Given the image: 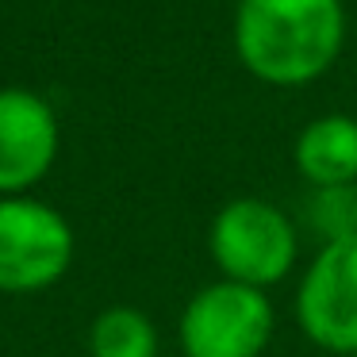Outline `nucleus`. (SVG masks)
<instances>
[{
    "label": "nucleus",
    "mask_w": 357,
    "mask_h": 357,
    "mask_svg": "<svg viewBox=\"0 0 357 357\" xmlns=\"http://www.w3.org/2000/svg\"><path fill=\"white\" fill-rule=\"evenodd\" d=\"M292 162L311 188L357 185V119L346 112L311 119L296 135Z\"/></svg>",
    "instance_id": "nucleus-7"
},
{
    "label": "nucleus",
    "mask_w": 357,
    "mask_h": 357,
    "mask_svg": "<svg viewBox=\"0 0 357 357\" xmlns=\"http://www.w3.org/2000/svg\"><path fill=\"white\" fill-rule=\"evenodd\" d=\"M296 323L326 354H357V234L319 246L296 288Z\"/></svg>",
    "instance_id": "nucleus-5"
},
{
    "label": "nucleus",
    "mask_w": 357,
    "mask_h": 357,
    "mask_svg": "<svg viewBox=\"0 0 357 357\" xmlns=\"http://www.w3.org/2000/svg\"><path fill=\"white\" fill-rule=\"evenodd\" d=\"M208 250L223 280L269 292L296 269L300 238L284 208L261 196H234L211 219Z\"/></svg>",
    "instance_id": "nucleus-2"
},
{
    "label": "nucleus",
    "mask_w": 357,
    "mask_h": 357,
    "mask_svg": "<svg viewBox=\"0 0 357 357\" xmlns=\"http://www.w3.org/2000/svg\"><path fill=\"white\" fill-rule=\"evenodd\" d=\"M77 234L39 196H0V296H35L70 273Z\"/></svg>",
    "instance_id": "nucleus-3"
},
{
    "label": "nucleus",
    "mask_w": 357,
    "mask_h": 357,
    "mask_svg": "<svg viewBox=\"0 0 357 357\" xmlns=\"http://www.w3.org/2000/svg\"><path fill=\"white\" fill-rule=\"evenodd\" d=\"M162 338L146 311L131 303L104 307L89 323V357H158Z\"/></svg>",
    "instance_id": "nucleus-8"
},
{
    "label": "nucleus",
    "mask_w": 357,
    "mask_h": 357,
    "mask_svg": "<svg viewBox=\"0 0 357 357\" xmlns=\"http://www.w3.org/2000/svg\"><path fill=\"white\" fill-rule=\"evenodd\" d=\"M242 70L269 89L319 81L346 47L342 0H238L231 24Z\"/></svg>",
    "instance_id": "nucleus-1"
},
{
    "label": "nucleus",
    "mask_w": 357,
    "mask_h": 357,
    "mask_svg": "<svg viewBox=\"0 0 357 357\" xmlns=\"http://www.w3.org/2000/svg\"><path fill=\"white\" fill-rule=\"evenodd\" d=\"M273 331L277 311L269 292L219 277L188 296L177 342L185 357H261Z\"/></svg>",
    "instance_id": "nucleus-4"
},
{
    "label": "nucleus",
    "mask_w": 357,
    "mask_h": 357,
    "mask_svg": "<svg viewBox=\"0 0 357 357\" xmlns=\"http://www.w3.org/2000/svg\"><path fill=\"white\" fill-rule=\"evenodd\" d=\"M349 357H357V354H349Z\"/></svg>",
    "instance_id": "nucleus-10"
},
{
    "label": "nucleus",
    "mask_w": 357,
    "mask_h": 357,
    "mask_svg": "<svg viewBox=\"0 0 357 357\" xmlns=\"http://www.w3.org/2000/svg\"><path fill=\"white\" fill-rule=\"evenodd\" d=\"M307 227L323 242H338V238L357 234V185L311 188V196H307Z\"/></svg>",
    "instance_id": "nucleus-9"
},
{
    "label": "nucleus",
    "mask_w": 357,
    "mask_h": 357,
    "mask_svg": "<svg viewBox=\"0 0 357 357\" xmlns=\"http://www.w3.org/2000/svg\"><path fill=\"white\" fill-rule=\"evenodd\" d=\"M62 150L58 112L31 89H0V196H27Z\"/></svg>",
    "instance_id": "nucleus-6"
}]
</instances>
